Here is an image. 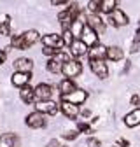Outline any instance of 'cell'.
<instances>
[{"mask_svg":"<svg viewBox=\"0 0 140 147\" xmlns=\"http://www.w3.org/2000/svg\"><path fill=\"white\" fill-rule=\"evenodd\" d=\"M11 46L14 47V49H26L25 47V44H23V39H21V35H16V37H12L11 39Z\"/></svg>","mask_w":140,"mask_h":147,"instance_id":"4316f807","label":"cell"},{"mask_svg":"<svg viewBox=\"0 0 140 147\" xmlns=\"http://www.w3.org/2000/svg\"><path fill=\"white\" fill-rule=\"evenodd\" d=\"M0 147H20V138L14 133H4L0 137Z\"/></svg>","mask_w":140,"mask_h":147,"instance_id":"9a60e30c","label":"cell"},{"mask_svg":"<svg viewBox=\"0 0 140 147\" xmlns=\"http://www.w3.org/2000/svg\"><path fill=\"white\" fill-rule=\"evenodd\" d=\"M86 20H88V25H90L96 33H102V32L105 30V25H103L102 18H100L98 14H91L90 18H86Z\"/></svg>","mask_w":140,"mask_h":147,"instance_id":"e0dca14e","label":"cell"},{"mask_svg":"<svg viewBox=\"0 0 140 147\" xmlns=\"http://www.w3.org/2000/svg\"><path fill=\"white\" fill-rule=\"evenodd\" d=\"M109 23L112 25V26H125V25H128V16L122 12L121 9H112L110 12H109Z\"/></svg>","mask_w":140,"mask_h":147,"instance_id":"8992f818","label":"cell"},{"mask_svg":"<svg viewBox=\"0 0 140 147\" xmlns=\"http://www.w3.org/2000/svg\"><path fill=\"white\" fill-rule=\"evenodd\" d=\"M61 39H63V46H70V44H72V40H74V35L70 33V30H63Z\"/></svg>","mask_w":140,"mask_h":147,"instance_id":"83f0119b","label":"cell"},{"mask_svg":"<svg viewBox=\"0 0 140 147\" xmlns=\"http://www.w3.org/2000/svg\"><path fill=\"white\" fill-rule=\"evenodd\" d=\"M125 124H126L128 128H135V126L140 124V109H138V107H137L135 110H131L130 114H126V117H125Z\"/></svg>","mask_w":140,"mask_h":147,"instance_id":"d6986e66","label":"cell"},{"mask_svg":"<svg viewBox=\"0 0 140 147\" xmlns=\"http://www.w3.org/2000/svg\"><path fill=\"white\" fill-rule=\"evenodd\" d=\"M77 131H68V133H65L63 135V138H67V140H74V138H77Z\"/></svg>","mask_w":140,"mask_h":147,"instance_id":"1f68e13d","label":"cell"},{"mask_svg":"<svg viewBox=\"0 0 140 147\" xmlns=\"http://www.w3.org/2000/svg\"><path fill=\"white\" fill-rule=\"evenodd\" d=\"M0 35H11V18L5 16V21L0 25Z\"/></svg>","mask_w":140,"mask_h":147,"instance_id":"484cf974","label":"cell"},{"mask_svg":"<svg viewBox=\"0 0 140 147\" xmlns=\"http://www.w3.org/2000/svg\"><path fill=\"white\" fill-rule=\"evenodd\" d=\"M21 39H23L25 47L28 49V47H30V46H33L35 42H39V40H40V37H39V33L35 32V30H28V32L21 33Z\"/></svg>","mask_w":140,"mask_h":147,"instance_id":"2e32d148","label":"cell"},{"mask_svg":"<svg viewBox=\"0 0 140 147\" xmlns=\"http://www.w3.org/2000/svg\"><path fill=\"white\" fill-rule=\"evenodd\" d=\"M119 144H121L122 147H130V142H128V140H125V138H119Z\"/></svg>","mask_w":140,"mask_h":147,"instance_id":"8d00e7d4","label":"cell"},{"mask_svg":"<svg viewBox=\"0 0 140 147\" xmlns=\"http://www.w3.org/2000/svg\"><path fill=\"white\" fill-rule=\"evenodd\" d=\"M112 9H116V0H100V11L109 14Z\"/></svg>","mask_w":140,"mask_h":147,"instance_id":"d4e9b609","label":"cell"},{"mask_svg":"<svg viewBox=\"0 0 140 147\" xmlns=\"http://www.w3.org/2000/svg\"><path fill=\"white\" fill-rule=\"evenodd\" d=\"M81 12V9H79V5L77 4H72L67 11H63V12H60V16H58V20H60V23H61V26H63V30H68L70 28V23H72L74 20H75V16Z\"/></svg>","mask_w":140,"mask_h":147,"instance_id":"6da1fadb","label":"cell"},{"mask_svg":"<svg viewBox=\"0 0 140 147\" xmlns=\"http://www.w3.org/2000/svg\"><path fill=\"white\" fill-rule=\"evenodd\" d=\"M42 44L46 47H52V49H60L63 46V39H61V35H56V33H49V35H44L42 37Z\"/></svg>","mask_w":140,"mask_h":147,"instance_id":"8fae6325","label":"cell"},{"mask_svg":"<svg viewBox=\"0 0 140 147\" xmlns=\"http://www.w3.org/2000/svg\"><path fill=\"white\" fill-rule=\"evenodd\" d=\"M138 102H140V98H138L137 95H133V96H131V105H135V107H137V105H138Z\"/></svg>","mask_w":140,"mask_h":147,"instance_id":"e575fe53","label":"cell"},{"mask_svg":"<svg viewBox=\"0 0 140 147\" xmlns=\"http://www.w3.org/2000/svg\"><path fill=\"white\" fill-rule=\"evenodd\" d=\"M35 107H37L39 112H42V114H51V116H55L58 110H60V107L56 105V102H51V100H39Z\"/></svg>","mask_w":140,"mask_h":147,"instance_id":"9c48e42d","label":"cell"},{"mask_svg":"<svg viewBox=\"0 0 140 147\" xmlns=\"http://www.w3.org/2000/svg\"><path fill=\"white\" fill-rule=\"evenodd\" d=\"M86 145H88V147H100L102 144H100V140H96V138H88Z\"/></svg>","mask_w":140,"mask_h":147,"instance_id":"4dcf8cb0","label":"cell"},{"mask_svg":"<svg viewBox=\"0 0 140 147\" xmlns=\"http://www.w3.org/2000/svg\"><path fill=\"white\" fill-rule=\"evenodd\" d=\"M63 72V76L68 77V79H74L77 76H81V72H82V65L77 61V60H67L63 65H61V70Z\"/></svg>","mask_w":140,"mask_h":147,"instance_id":"7a4b0ae2","label":"cell"},{"mask_svg":"<svg viewBox=\"0 0 140 147\" xmlns=\"http://www.w3.org/2000/svg\"><path fill=\"white\" fill-rule=\"evenodd\" d=\"M68 0H51V4H55V5H60V4H67Z\"/></svg>","mask_w":140,"mask_h":147,"instance_id":"d590c367","label":"cell"},{"mask_svg":"<svg viewBox=\"0 0 140 147\" xmlns=\"http://www.w3.org/2000/svg\"><path fill=\"white\" fill-rule=\"evenodd\" d=\"M88 9H90L93 14H98V11H100V0H90Z\"/></svg>","mask_w":140,"mask_h":147,"instance_id":"f1b7e54d","label":"cell"},{"mask_svg":"<svg viewBox=\"0 0 140 147\" xmlns=\"http://www.w3.org/2000/svg\"><path fill=\"white\" fill-rule=\"evenodd\" d=\"M90 67H91L95 76H98V79H107L109 77V68L103 63V60H90Z\"/></svg>","mask_w":140,"mask_h":147,"instance_id":"ba28073f","label":"cell"},{"mask_svg":"<svg viewBox=\"0 0 140 147\" xmlns=\"http://www.w3.org/2000/svg\"><path fill=\"white\" fill-rule=\"evenodd\" d=\"M75 89V84H74V81L72 79H63L61 82H60V91L61 93H70V91H74Z\"/></svg>","mask_w":140,"mask_h":147,"instance_id":"cb8c5ba5","label":"cell"},{"mask_svg":"<svg viewBox=\"0 0 140 147\" xmlns=\"http://www.w3.org/2000/svg\"><path fill=\"white\" fill-rule=\"evenodd\" d=\"M68 47H70V54H74L75 58H79V56H82V54H86V51H88V47L84 46L82 40H72V44H70Z\"/></svg>","mask_w":140,"mask_h":147,"instance_id":"ffe728a7","label":"cell"},{"mask_svg":"<svg viewBox=\"0 0 140 147\" xmlns=\"http://www.w3.org/2000/svg\"><path fill=\"white\" fill-rule=\"evenodd\" d=\"M4 61H5V53H4L2 49H0V65H2Z\"/></svg>","mask_w":140,"mask_h":147,"instance_id":"74e56055","label":"cell"},{"mask_svg":"<svg viewBox=\"0 0 140 147\" xmlns=\"http://www.w3.org/2000/svg\"><path fill=\"white\" fill-rule=\"evenodd\" d=\"M105 58H109L110 61H121L125 58V53H122L121 47L117 46H112V47H107V53H105Z\"/></svg>","mask_w":140,"mask_h":147,"instance_id":"ac0fdd59","label":"cell"},{"mask_svg":"<svg viewBox=\"0 0 140 147\" xmlns=\"http://www.w3.org/2000/svg\"><path fill=\"white\" fill-rule=\"evenodd\" d=\"M88 98V93L84 89H74V91H70V93H61V100L63 102H70V103H75V105H81L84 103Z\"/></svg>","mask_w":140,"mask_h":147,"instance_id":"277c9868","label":"cell"},{"mask_svg":"<svg viewBox=\"0 0 140 147\" xmlns=\"http://www.w3.org/2000/svg\"><path fill=\"white\" fill-rule=\"evenodd\" d=\"M30 81H32L30 72H14V76H12V84L16 88H23V86L30 84Z\"/></svg>","mask_w":140,"mask_h":147,"instance_id":"4fadbf2b","label":"cell"},{"mask_svg":"<svg viewBox=\"0 0 140 147\" xmlns=\"http://www.w3.org/2000/svg\"><path fill=\"white\" fill-rule=\"evenodd\" d=\"M81 40L84 42L86 47H93V46L98 42V33L86 23V25L82 26V32H81Z\"/></svg>","mask_w":140,"mask_h":147,"instance_id":"5b68a950","label":"cell"},{"mask_svg":"<svg viewBox=\"0 0 140 147\" xmlns=\"http://www.w3.org/2000/svg\"><path fill=\"white\" fill-rule=\"evenodd\" d=\"M46 147H60V144H58V140H49Z\"/></svg>","mask_w":140,"mask_h":147,"instance_id":"836d02e7","label":"cell"},{"mask_svg":"<svg viewBox=\"0 0 140 147\" xmlns=\"http://www.w3.org/2000/svg\"><path fill=\"white\" fill-rule=\"evenodd\" d=\"M77 130L79 131H84V133H91L90 124H86V123H77Z\"/></svg>","mask_w":140,"mask_h":147,"instance_id":"f546056e","label":"cell"},{"mask_svg":"<svg viewBox=\"0 0 140 147\" xmlns=\"http://www.w3.org/2000/svg\"><path fill=\"white\" fill-rule=\"evenodd\" d=\"M81 114H82V116H86V117H88V116H90V114H91V112H90V110H88V109H84V110H81Z\"/></svg>","mask_w":140,"mask_h":147,"instance_id":"f35d334b","label":"cell"},{"mask_svg":"<svg viewBox=\"0 0 140 147\" xmlns=\"http://www.w3.org/2000/svg\"><path fill=\"white\" fill-rule=\"evenodd\" d=\"M105 53H107V47H105V46H102V44H95L91 49H90V53H88V54H90V60H103L105 58Z\"/></svg>","mask_w":140,"mask_h":147,"instance_id":"44dd1931","label":"cell"},{"mask_svg":"<svg viewBox=\"0 0 140 147\" xmlns=\"http://www.w3.org/2000/svg\"><path fill=\"white\" fill-rule=\"evenodd\" d=\"M32 67H33V61L28 60V58H18V60L14 61V68H16V72H30Z\"/></svg>","mask_w":140,"mask_h":147,"instance_id":"7402d4cb","label":"cell"},{"mask_svg":"<svg viewBox=\"0 0 140 147\" xmlns=\"http://www.w3.org/2000/svg\"><path fill=\"white\" fill-rule=\"evenodd\" d=\"M60 109H61V112H63L67 117H70V119H75V117L79 116V107H77L75 103H70V102H61Z\"/></svg>","mask_w":140,"mask_h":147,"instance_id":"5bb4252c","label":"cell"},{"mask_svg":"<svg viewBox=\"0 0 140 147\" xmlns=\"http://www.w3.org/2000/svg\"><path fill=\"white\" fill-rule=\"evenodd\" d=\"M42 53L46 54V56H52V54H55V53H56V49H52V47H46V49H44Z\"/></svg>","mask_w":140,"mask_h":147,"instance_id":"d6a6232c","label":"cell"},{"mask_svg":"<svg viewBox=\"0 0 140 147\" xmlns=\"http://www.w3.org/2000/svg\"><path fill=\"white\" fill-rule=\"evenodd\" d=\"M20 96H21V100H23L25 103H32V102L35 100V96H33V88H30L28 84L23 86L21 91H20Z\"/></svg>","mask_w":140,"mask_h":147,"instance_id":"603a6c76","label":"cell"},{"mask_svg":"<svg viewBox=\"0 0 140 147\" xmlns=\"http://www.w3.org/2000/svg\"><path fill=\"white\" fill-rule=\"evenodd\" d=\"M52 56H55V58H51V60L47 61V70H49L51 74H58V72L61 70V65H63L67 60H70V54L61 53V51H56Z\"/></svg>","mask_w":140,"mask_h":147,"instance_id":"3957f363","label":"cell"},{"mask_svg":"<svg viewBox=\"0 0 140 147\" xmlns=\"http://www.w3.org/2000/svg\"><path fill=\"white\" fill-rule=\"evenodd\" d=\"M51 95H52V89H51L49 84L40 82L37 88H33V96H35V100H37V102L39 100H49Z\"/></svg>","mask_w":140,"mask_h":147,"instance_id":"30bf717a","label":"cell"},{"mask_svg":"<svg viewBox=\"0 0 140 147\" xmlns=\"http://www.w3.org/2000/svg\"><path fill=\"white\" fill-rule=\"evenodd\" d=\"M25 123H26V126H30V128H44V126H46V117H44L42 112L35 110V112H32V114L26 116Z\"/></svg>","mask_w":140,"mask_h":147,"instance_id":"52a82bcc","label":"cell"},{"mask_svg":"<svg viewBox=\"0 0 140 147\" xmlns=\"http://www.w3.org/2000/svg\"><path fill=\"white\" fill-rule=\"evenodd\" d=\"M84 25H86V16L79 12V14L75 16V20L70 23V28H68V30H70V33H72L74 37H81V32H82V26H84Z\"/></svg>","mask_w":140,"mask_h":147,"instance_id":"7c38bea8","label":"cell"}]
</instances>
